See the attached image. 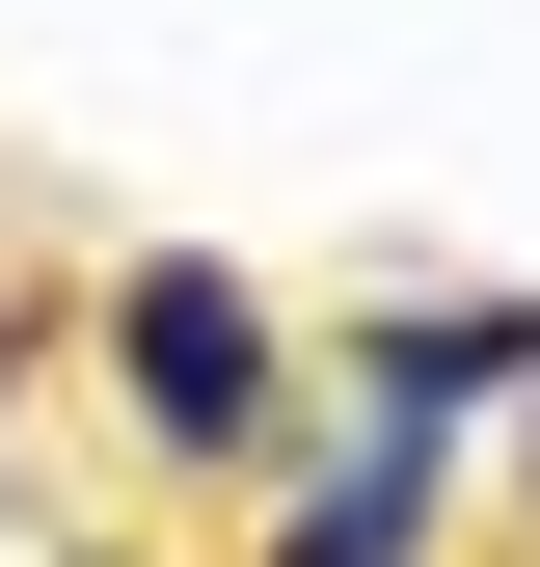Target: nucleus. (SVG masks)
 Here are the masks:
<instances>
[{"mask_svg": "<svg viewBox=\"0 0 540 567\" xmlns=\"http://www.w3.org/2000/svg\"><path fill=\"white\" fill-rule=\"evenodd\" d=\"M108 405H135V460H189V486H270V460L324 433V405H298V324H270L217 244L108 270Z\"/></svg>", "mask_w": 540, "mask_h": 567, "instance_id": "1", "label": "nucleus"}, {"mask_svg": "<svg viewBox=\"0 0 540 567\" xmlns=\"http://www.w3.org/2000/svg\"><path fill=\"white\" fill-rule=\"evenodd\" d=\"M352 405H378V433H459V405H540V324H513V298H405Z\"/></svg>", "mask_w": 540, "mask_h": 567, "instance_id": "2", "label": "nucleus"}, {"mask_svg": "<svg viewBox=\"0 0 540 567\" xmlns=\"http://www.w3.org/2000/svg\"><path fill=\"white\" fill-rule=\"evenodd\" d=\"M433 486H459V433H378V405H324V486H298V567H405V540H433Z\"/></svg>", "mask_w": 540, "mask_h": 567, "instance_id": "3", "label": "nucleus"}]
</instances>
